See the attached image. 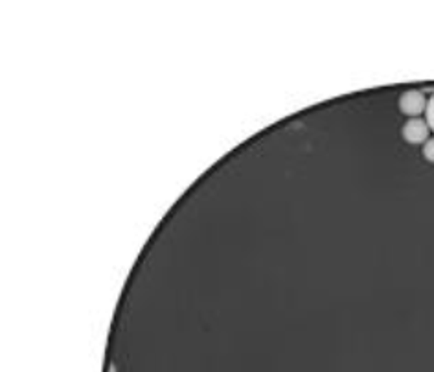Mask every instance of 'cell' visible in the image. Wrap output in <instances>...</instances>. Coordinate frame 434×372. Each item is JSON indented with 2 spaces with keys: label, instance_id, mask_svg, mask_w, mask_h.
<instances>
[{
  "label": "cell",
  "instance_id": "cell-1",
  "mask_svg": "<svg viewBox=\"0 0 434 372\" xmlns=\"http://www.w3.org/2000/svg\"><path fill=\"white\" fill-rule=\"evenodd\" d=\"M427 98L421 91H405L399 96V111L410 119H418L420 114L425 113Z\"/></svg>",
  "mask_w": 434,
  "mask_h": 372
},
{
  "label": "cell",
  "instance_id": "cell-2",
  "mask_svg": "<svg viewBox=\"0 0 434 372\" xmlns=\"http://www.w3.org/2000/svg\"><path fill=\"white\" fill-rule=\"evenodd\" d=\"M430 127L423 119H410L401 129V136L408 144H425L429 141Z\"/></svg>",
  "mask_w": 434,
  "mask_h": 372
},
{
  "label": "cell",
  "instance_id": "cell-3",
  "mask_svg": "<svg viewBox=\"0 0 434 372\" xmlns=\"http://www.w3.org/2000/svg\"><path fill=\"white\" fill-rule=\"evenodd\" d=\"M425 122L429 124L430 131H434V94L427 100V109H425Z\"/></svg>",
  "mask_w": 434,
  "mask_h": 372
},
{
  "label": "cell",
  "instance_id": "cell-4",
  "mask_svg": "<svg viewBox=\"0 0 434 372\" xmlns=\"http://www.w3.org/2000/svg\"><path fill=\"white\" fill-rule=\"evenodd\" d=\"M423 157H425L427 162L434 164V136L423 144Z\"/></svg>",
  "mask_w": 434,
  "mask_h": 372
},
{
  "label": "cell",
  "instance_id": "cell-5",
  "mask_svg": "<svg viewBox=\"0 0 434 372\" xmlns=\"http://www.w3.org/2000/svg\"><path fill=\"white\" fill-rule=\"evenodd\" d=\"M110 372H114V368H113V371H110Z\"/></svg>",
  "mask_w": 434,
  "mask_h": 372
}]
</instances>
